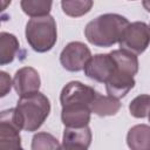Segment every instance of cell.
Returning a JSON list of instances; mask_svg holds the SVG:
<instances>
[{
    "label": "cell",
    "instance_id": "cell-23",
    "mask_svg": "<svg viewBox=\"0 0 150 150\" xmlns=\"http://www.w3.org/2000/svg\"><path fill=\"white\" fill-rule=\"evenodd\" d=\"M148 117H149V122H150V112H149V115H148Z\"/></svg>",
    "mask_w": 150,
    "mask_h": 150
},
{
    "label": "cell",
    "instance_id": "cell-12",
    "mask_svg": "<svg viewBox=\"0 0 150 150\" xmlns=\"http://www.w3.org/2000/svg\"><path fill=\"white\" fill-rule=\"evenodd\" d=\"M90 114L91 110L87 105H81V104L63 105L61 110V121L64 124V127L81 128L89 124Z\"/></svg>",
    "mask_w": 150,
    "mask_h": 150
},
{
    "label": "cell",
    "instance_id": "cell-17",
    "mask_svg": "<svg viewBox=\"0 0 150 150\" xmlns=\"http://www.w3.org/2000/svg\"><path fill=\"white\" fill-rule=\"evenodd\" d=\"M93 4V0H61L63 13L71 18H80L87 14L91 9Z\"/></svg>",
    "mask_w": 150,
    "mask_h": 150
},
{
    "label": "cell",
    "instance_id": "cell-8",
    "mask_svg": "<svg viewBox=\"0 0 150 150\" xmlns=\"http://www.w3.org/2000/svg\"><path fill=\"white\" fill-rule=\"evenodd\" d=\"M96 90L89 86L79 81H71L67 83L60 94L61 107L69 104H81L90 108V104L96 95Z\"/></svg>",
    "mask_w": 150,
    "mask_h": 150
},
{
    "label": "cell",
    "instance_id": "cell-3",
    "mask_svg": "<svg viewBox=\"0 0 150 150\" xmlns=\"http://www.w3.org/2000/svg\"><path fill=\"white\" fill-rule=\"evenodd\" d=\"M49 111V100L40 91L21 96L15 107L16 118L26 131H36L48 117Z\"/></svg>",
    "mask_w": 150,
    "mask_h": 150
},
{
    "label": "cell",
    "instance_id": "cell-1",
    "mask_svg": "<svg viewBox=\"0 0 150 150\" xmlns=\"http://www.w3.org/2000/svg\"><path fill=\"white\" fill-rule=\"evenodd\" d=\"M129 23L128 19L120 14H102L87 23L84 28V36L88 42L94 46L110 47L120 42Z\"/></svg>",
    "mask_w": 150,
    "mask_h": 150
},
{
    "label": "cell",
    "instance_id": "cell-10",
    "mask_svg": "<svg viewBox=\"0 0 150 150\" xmlns=\"http://www.w3.org/2000/svg\"><path fill=\"white\" fill-rule=\"evenodd\" d=\"M40 84H41L40 75L32 67L20 68L19 70H16L13 77V87L20 97L39 91Z\"/></svg>",
    "mask_w": 150,
    "mask_h": 150
},
{
    "label": "cell",
    "instance_id": "cell-20",
    "mask_svg": "<svg viewBox=\"0 0 150 150\" xmlns=\"http://www.w3.org/2000/svg\"><path fill=\"white\" fill-rule=\"evenodd\" d=\"M13 86V81L11 80L9 75L5 71H0V96H6Z\"/></svg>",
    "mask_w": 150,
    "mask_h": 150
},
{
    "label": "cell",
    "instance_id": "cell-19",
    "mask_svg": "<svg viewBox=\"0 0 150 150\" xmlns=\"http://www.w3.org/2000/svg\"><path fill=\"white\" fill-rule=\"evenodd\" d=\"M61 145L59 144L57 139L47 132H38L36 135H34L33 139H32V149L33 150H40V149H60Z\"/></svg>",
    "mask_w": 150,
    "mask_h": 150
},
{
    "label": "cell",
    "instance_id": "cell-21",
    "mask_svg": "<svg viewBox=\"0 0 150 150\" xmlns=\"http://www.w3.org/2000/svg\"><path fill=\"white\" fill-rule=\"evenodd\" d=\"M9 4H11V0H1V9L5 11Z\"/></svg>",
    "mask_w": 150,
    "mask_h": 150
},
{
    "label": "cell",
    "instance_id": "cell-15",
    "mask_svg": "<svg viewBox=\"0 0 150 150\" xmlns=\"http://www.w3.org/2000/svg\"><path fill=\"white\" fill-rule=\"evenodd\" d=\"M19 50V41L15 35L6 32L0 33V64L11 63Z\"/></svg>",
    "mask_w": 150,
    "mask_h": 150
},
{
    "label": "cell",
    "instance_id": "cell-7",
    "mask_svg": "<svg viewBox=\"0 0 150 150\" xmlns=\"http://www.w3.org/2000/svg\"><path fill=\"white\" fill-rule=\"evenodd\" d=\"M91 57L90 49L80 41L69 42L60 54V62L68 71H80Z\"/></svg>",
    "mask_w": 150,
    "mask_h": 150
},
{
    "label": "cell",
    "instance_id": "cell-22",
    "mask_svg": "<svg viewBox=\"0 0 150 150\" xmlns=\"http://www.w3.org/2000/svg\"><path fill=\"white\" fill-rule=\"evenodd\" d=\"M143 7L150 13V0H143Z\"/></svg>",
    "mask_w": 150,
    "mask_h": 150
},
{
    "label": "cell",
    "instance_id": "cell-18",
    "mask_svg": "<svg viewBox=\"0 0 150 150\" xmlns=\"http://www.w3.org/2000/svg\"><path fill=\"white\" fill-rule=\"evenodd\" d=\"M131 116L136 118H144L150 112V95L142 94L136 96L129 104Z\"/></svg>",
    "mask_w": 150,
    "mask_h": 150
},
{
    "label": "cell",
    "instance_id": "cell-14",
    "mask_svg": "<svg viewBox=\"0 0 150 150\" xmlns=\"http://www.w3.org/2000/svg\"><path fill=\"white\" fill-rule=\"evenodd\" d=\"M127 144L132 150H150V125L137 124L127 134Z\"/></svg>",
    "mask_w": 150,
    "mask_h": 150
},
{
    "label": "cell",
    "instance_id": "cell-16",
    "mask_svg": "<svg viewBox=\"0 0 150 150\" xmlns=\"http://www.w3.org/2000/svg\"><path fill=\"white\" fill-rule=\"evenodd\" d=\"M20 5L25 14L30 18H36L49 14L53 0H21Z\"/></svg>",
    "mask_w": 150,
    "mask_h": 150
},
{
    "label": "cell",
    "instance_id": "cell-6",
    "mask_svg": "<svg viewBox=\"0 0 150 150\" xmlns=\"http://www.w3.org/2000/svg\"><path fill=\"white\" fill-rule=\"evenodd\" d=\"M118 43L122 49L142 54L150 45V27L142 21L129 23Z\"/></svg>",
    "mask_w": 150,
    "mask_h": 150
},
{
    "label": "cell",
    "instance_id": "cell-4",
    "mask_svg": "<svg viewBox=\"0 0 150 150\" xmlns=\"http://www.w3.org/2000/svg\"><path fill=\"white\" fill-rule=\"evenodd\" d=\"M26 40L38 53L50 50L57 39L56 22L52 15L32 18L26 25Z\"/></svg>",
    "mask_w": 150,
    "mask_h": 150
},
{
    "label": "cell",
    "instance_id": "cell-5",
    "mask_svg": "<svg viewBox=\"0 0 150 150\" xmlns=\"http://www.w3.org/2000/svg\"><path fill=\"white\" fill-rule=\"evenodd\" d=\"M21 129L16 118L15 108L4 110L0 115V150L21 149Z\"/></svg>",
    "mask_w": 150,
    "mask_h": 150
},
{
    "label": "cell",
    "instance_id": "cell-9",
    "mask_svg": "<svg viewBox=\"0 0 150 150\" xmlns=\"http://www.w3.org/2000/svg\"><path fill=\"white\" fill-rule=\"evenodd\" d=\"M116 63L111 54H96L86 63L83 70L87 77L105 83L114 74Z\"/></svg>",
    "mask_w": 150,
    "mask_h": 150
},
{
    "label": "cell",
    "instance_id": "cell-11",
    "mask_svg": "<svg viewBox=\"0 0 150 150\" xmlns=\"http://www.w3.org/2000/svg\"><path fill=\"white\" fill-rule=\"evenodd\" d=\"M91 143V131L88 125L81 128L66 127L62 137V149L86 150Z\"/></svg>",
    "mask_w": 150,
    "mask_h": 150
},
{
    "label": "cell",
    "instance_id": "cell-2",
    "mask_svg": "<svg viewBox=\"0 0 150 150\" xmlns=\"http://www.w3.org/2000/svg\"><path fill=\"white\" fill-rule=\"evenodd\" d=\"M110 54L115 60L116 69L112 76L105 82V89L108 95L121 98L135 86L134 76L138 71V59L136 54L125 49H116Z\"/></svg>",
    "mask_w": 150,
    "mask_h": 150
},
{
    "label": "cell",
    "instance_id": "cell-24",
    "mask_svg": "<svg viewBox=\"0 0 150 150\" xmlns=\"http://www.w3.org/2000/svg\"><path fill=\"white\" fill-rule=\"evenodd\" d=\"M149 27H150V25H149Z\"/></svg>",
    "mask_w": 150,
    "mask_h": 150
},
{
    "label": "cell",
    "instance_id": "cell-13",
    "mask_svg": "<svg viewBox=\"0 0 150 150\" xmlns=\"http://www.w3.org/2000/svg\"><path fill=\"white\" fill-rule=\"evenodd\" d=\"M120 109H121V102L118 101V98L110 96V95L103 96L98 93H96V95L90 104L91 112H94L101 117L116 115Z\"/></svg>",
    "mask_w": 150,
    "mask_h": 150
}]
</instances>
